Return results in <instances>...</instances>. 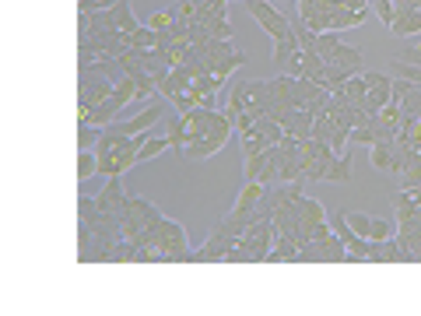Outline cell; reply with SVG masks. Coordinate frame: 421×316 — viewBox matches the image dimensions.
<instances>
[{
	"mask_svg": "<svg viewBox=\"0 0 421 316\" xmlns=\"http://www.w3.org/2000/svg\"><path fill=\"white\" fill-rule=\"evenodd\" d=\"M400 60H404V64H418V67H421V46H411Z\"/></svg>",
	"mask_w": 421,
	"mask_h": 316,
	"instance_id": "obj_37",
	"label": "cell"
},
{
	"mask_svg": "<svg viewBox=\"0 0 421 316\" xmlns=\"http://www.w3.org/2000/svg\"><path fill=\"white\" fill-rule=\"evenodd\" d=\"M225 263H257V260H253V253H250V249H246L243 242H236V246L229 249V256H225Z\"/></svg>",
	"mask_w": 421,
	"mask_h": 316,
	"instance_id": "obj_30",
	"label": "cell"
},
{
	"mask_svg": "<svg viewBox=\"0 0 421 316\" xmlns=\"http://www.w3.org/2000/svg\"><path fill=\"white\" fill-rule=\"evenodd\" d=\"M274 239H278V228H274V221L271 218H257L246 232H243V246L253 253V260L257 263H267V253L274 249Z\"/></svg>",
	"mask_w": 421,
	"mask_h": 316,
	"instance_id": "obj_2",
	"label": "cell"
},
{
	"mask_svg": "<svg viewBox=\"0 0 421 316\" xmlns=\"http://www.w3.org/2000/svg\"><path fill=\"white\" fill-rule=\"evenodd\" d=\"M253 130H257V116L239 113V116H236V134H239V137H246V134H253Z\"/></svg>",
	"mask_w": 421,
	"mask_h": 316,
	"instance_id": "obj_32",
	"label": "cell"
},
{
	"mask_svg": "<svg viewBox=\"0 0 421 316\" xmlns=\"http://www.w3.org/2000/svg\"><path fill=\"white\" fill-rule=\"evenodd\" d=\"M397 232V225L393 221H379V218H372V228H369V242H383V239H390Z\"/></svg>",
	"mask_w": 421,
	"mask_h": 316,
	"instance_id": "obj_25",
	"label": "cell"
},
{
	"mask_svg": "<svg viewBox=\"0 0 421 316\" xmlns=\"http://www.w3.org/2000/svg\"><path fill=\"white\" fill-rule=\"evenodd\" d=\"M127 190H123V179L120 176H109V183L102 186V193H95V200H99V211H116V214H123V207H127Z\"/></svg>",
	"mask_w": 421,
	"mask_h": 316,
	"instance_id": "obj_6",
	"label": "cell"
},
{
	"mask_svg": "<svg viewBox=\"0 0 421 316\" xmlns=\"http://www.w3.org/2000/svg\"><path fill=\"white\" fill-rule=\"evenodd\" d=\"M81 130H78V148H95L99 144V127H88V123H78Z\"/></svg>",
	"mask_w": 421,
	"mask_h": 316,
	"instance_id": "obj_29",
	"label": "cell"
},
{
	"mask_svg": "<svg viewBox=\"0 0 421 316\" xmlns=\"http://www.w3.org/2000/svg\"><path fill=\"white\" fill-rule=\"evenodd\" d=\"M169 148H172V144H169V134H165V137L151 134V137L144 141V148H141V155H137V158H141V162H151V158H158V155H162V151H169Z\"/></svg>",
	"mask_w": 421,
	"mask_h": 316,
	"instance_id": "obj_19",
	"label": "cell"
},
{
	"mask_svg": "<svg viewBox=\"0 0 421 316\" xmlns=\"http://www.w3.org/2000/svg\"><path fill=\"white\" fill-rule=\"evenodd\" d=\"M376 11H379L383 25L390 29V25H393V18H397V8H393V0H376Z\"/></svg>",
	"mask_w": 421,
	"mask_h": 316,
	"instance_id": "obj_34",
	"label": "cell"
},
{
	"mask_svg": "<svg viewBox=\"0 0 421 316\" xmlns=\"http://www.w3.org/2000/svg\"><path fill=\"white\" fill-rule=\"evenodd\" d=\"M158 120H162V106H144V113L127 116V120H116V130H120L123 137H137V134H148Z\"/></svg>",
	"mask_w": 421,
	"mask_h": 316,
	"instance_id": "obj_5",
	"label": "cell"
},
{
	"mask_svg": "<svg viewBox=\"0 0 421 316\" xmlns=\"http://www.w3.org/2000/svg\"><path fill=\"white\" fill-rule=\"evenodd\" d=\"M130 50H158V32L141 25L134 36H130Z\"/></svg>",
	"mask_w": 421,
	"mask_h": 316,
	"instance_id": "obj_20",
	"label": "cell"
},
{
	"mask_svg": "<svg viewBox=\"0 0 421 316\" xmlns=\"http://www.w3.org/2000/svg\"><path fill=\"white\" fill-rule=\"evenodd\" d=\"M397 71H400V78H404V81H411V85H421V67H418V64H400Z\"/></svg>",
	"mask_w": 421,
	"mask_h": 316,
	"instance_id": "obj_35",
	"label": "cell"
},
{
	"mask_svg": "<svg viewBox=\"0 0 421 316\" xmlns=\"http://www.w3.org/2000/svg\"><path fill=\"white\" fill-rule=\"evenodd\" d=\"M218 4H225V0H193L197 11H200V8H218Z\"/></svg>",
	"mask_w": 421,
	"mask_h": 316,
	"instance_id": "obj_39",
	"label": "cell"
},
{
	"mask_svg": "<svg viewBox=\"0 0 421 316\" xmlns=\"http://www.w3.org/2000/svg\"><path fill=\"white\" fill-rule=\"evenodd\" d=\"M316 246H320V263H344L348 260V246H344L341 235H327Z\"/></svg>",
	"mask_w": 421,
	"mask_h": 316,
	"instance_id": "obj_11",
	"label": "cell"
},
{
	"mask_svg": "<svg viewBox=\"0 0 421 316\" xmlns=\"http://www.w3.org/2000/svg\"><path fill=\"white\" fill-rule=\"evenodd\" d=\"M243 64H246V57H243V53L236 50L232 57H225V60H222V64L215 67V74H218V78H229V74H232V71H239Z\"/></svg>",
	"mask_w": 421,
	"mask_h": 316,
	"instance_id": "obj_27",
	"label": "cell"
},
{
	"mask_svg": "<svg viewBox=\"0 0 421 316\" xmlns=\"http://www.w3.org/2000/svg\"><path fill=\"white\" fill-rule=\"evenodd\" d=\"M113 11H116V29H120V32L134 36V32L141 29V22H137V18H134V11H130V0H116Z\"/></svg>",
	"mask_w": 421,
	"mask_h": 316,
	"instance_id": "obj_13",
	"label": "cell"
},
{
	"mask_svg": "<svg viewBox=\"0 0 421 316\" xmlns=\"http://www.w3.org/2000/svg\"><path fill=\"white\" fill-rule=\"evenodd\" d=\"M344 218H348V225H351L362 239H369V228H372V218H369V214H362V211H344Z\"/></svg>",
	"mask_w": 421,
	"mask_h": 316,
	"instance_id": "obj_24",
	"label": "cell"
},
{
	"mask_svg": "<svg viewBox=\"0 0 421 316\" xmlns=\"http://www.w3.org/2000/svg\"><path fill=\"white\" fill-rule=\"evenodd\" d=\"M225 141H229V137H222V134H207V137L186 144V148H183V158H190V162H204V158H210V155H218V151L225 148Z\"/></svg>",
	"mask_w": 421,
	"mask_h": 316,
	"instance_id": "obj_8",
	"label": "cell"
},
{
	"mask_svg": "<svg viewBox=\"0 0 421 316\" xmlns=\"http://www.w3.org/2000/svg\"><path fill=\"white\" fill-rule=\"evenodd\" d=\"M369 263H407V253L400 249L397 235H390L383 242H369Z\"/></svg>",
	"mask_w": 421,
	"mask_h": 316,
	"instance_id": "obj_7",
	"label": "cell"
},
{
	"mask_svg": "<svg viewBox=\"0 0 421 316\" xmlns=\"http://www.w3.org/2000/svg\"><path fill=\"white\" fill-rule=\"evenodd\" d=\"M323 179H327V183H348V179H351V158H348V155H334Z\"/></svg>",
	"mask_w": 421,
	"mask_h": 316,
	"instance_id": "obj_14",
	"label": "cell"
},
{
	"mask_svg": "<svg viewBox=\"0 0 421 316\" xmlns=\"http://www.w3.org/2000/svg\"><path fill=\"white\" fill-rule=\"evenodd\" d=\"M278 158H281V148H278V144H271L267 151H260V155H250V158H246L243 176H246L250 183L274 186V183H278Z\"/></svg>",
	"mask_w": 421,
	"mask_h": 316,
	"instance_id": "obj_3",
	"label": "cell"
},
{
	"mask_svg": "<svg viewBox=\"0 0 421 316\" xmlns=\"http://www.w3.org/2000/svg\"><path fill=\"white\" fill-rule=\"evenodd\" d=\"M365 15H369V11H351V8H337V11H330V32L358 29V25H365Z\"/></svg>",
	"mask_w": 421,
	"mask_h": 316,
	"instance_id": "obj_10",
	"label": "cell"
},
{
	"mask_svg": "<svg viewBox=\"0 0 421 316\" xmlns=\"http://www.w3.org/2000/svg\"><path fill=\"white\" fill-rule=\"evenodd\" d=\"M172 22H176V8H172V11H155L144 25L155 29V32H162V29H172Z\"/></svg>",
	"mask_w": 421,
	"mask_h": 316,
	"instance_id": "obj_26",
	"label": "cell"
},
{
	"mask_svg": "<svg viewBox=\"0 0 421 316\" xmlns=\"http://www.w3.org/2000/svg\"><path fill=\"white\" fill-rule=\"evenodd\" d=\"M267 148H271V141H267V134H260V130H253V134L243 137V158L260 155V151H267Z\"/></svg>",
	"mask_w": 421,
	"mask_h": 316,
	"instance_id": "obj_21",
	"label": "cell"
},
{
	"mask_svg": "<svg viewBox=\"0 0 421 316\" xmlns=\"http://www.w3.org/2000/svg\"><path fill=\"white\" fill-rule=\"evenodd\" d=\"M267 193V186L264 183H250L246 179V186L239 190V197H236V204H232V211H257V204H260V197Z\"/></svg>",
	"mask_w": 421,
	"mask_h": 316,
	"instance_id": "obj_12",
	"label": "cell"
},
{
	"mask_svg": "<svg viewBox=\"0 0 421 316\" xmlns=\"http://www.w3.org/2000/svg\"><path fill=\"white\" fill-rule=\"evenodd\" d=\"M169 144L183 155V148H186V123H183V116H176V123H172V130H169Z\"/></svg>",
	"mask_w": 421,
	"mask_h": 316,
	"instance_id": "obj_28",
	"label": "cell"
},
{
	"mask_svg": "<svg viewBox=\"0 0 421 316\" xmlns=\"http://www.w3.org/2000/svg\"><path fill=\"white\" fill-rule=\"evenodd\" d=\"M341 8H351V11H369V0H341Z\"/></svg>",
	"mask_w": 421,
	"mask_h": 316,
	"instance_id": "obj_38",
	"label": "cell"
},
{
	"mask_svg": "<svg viewBox=\"0 0 421 316\" xmlns=\"http://www.w3.org/2000/svg\"><path fill=\"white\" fill-rule=\"evenodd\" d=\"M320 221H327V207L316 197L302 193V225H320Z\"/></svg>",
	"mask_w": 421,
	"mask_h": 316,
	"instance_id": "obj_16",
	"label": "cell"
},
{
	"mask_svg": "<svg viewBox=\"0 0 421 316\" xmlns=\"http://www.w3.org/2000/svg\"><path fill=\"white\" fill-rule=\"evenodd\" d=\"M78 218H81L85 225H95V221H99V200L81 193V197H78Z\"/></svg>",
	"mask_w": 421,
	"mask_h": 316,
	"instance_id": "obj_23",
	"label": "cell"
},
{
	"mask_svg": "<svg viewBox=\"0 0 421 316\" xmlns=\"http://www.w3.org/2000/svg\"><path fill=\"white\" fill-rule=\"evenodd\" d=\"M246 11L253 15V22L274 39V43H281V39H288V32H292V22L271 4V0H246Z\"/></svg>",
	"mask_w": 421,
	"mask_h": 316,
	"instance_id": "obj_1",
	"label": "cell"
},
{
	"mask_svg": "<svg viewBox=\"0 0 421 316\" xmlns=\"http://www.w3.org/2000/svg\"><path fill=\"white\" fill-rule=\"evenodd\" d=\"M362 81H365L369 88H376V85H390L393 78H386V74H379V71H362Z\"/></svg>",
	"mask_w": 421,
	"mask_h": 316,
	"instance_id": "obj_36",
	"label": "cell"
},
{
	"mask_svg": "<svg viewBox=\"0 0 421 316\" xmlns=\"http://www.w3.org/2000/svg\"><path fill=\"white\" fill-rule=\"evenodd\" d=\"M99 172H106V176H120V162H116V155H113V151L99 155Z\"/></svg>",
	"mask_w": 421,
	"mask_h": 316,
	"instance_id": "obj_33",
	"label": "cell"
},
{
	"mask_svg": "<svg viewBox=\"0 0 421 316\" xmlns=\"http://www.w3.org/2000/svg\"><path fill=\"white\" fill-rule=\"evenodd\" d=\"M215 39H232L236 32H232V22L229 18H218V22H210V29H207Z\"/></svg>",
	"mask_w": 421,
	"mask_h": 316,
	"instance_id": "obj_31",
	"label": "cell"
},
{
	"mask_svg": "<svg viewBox=\"0 0 421 316\" xmlns=\"http://www.w3.org/2000/svg\"><path fill=\"white\" fill-rule=\"evenodd\" d=\"M397 144V141H393ZM393 144H372L369 148V158H372V165L379 169V172H390L393 169Z\"/></svg>",
	"mask_w": 421,
	"mask_h": 316,
	"instance_id": "obj_18",
	"label": "cell"
},
{
	"mask_svg": "<svg viewBox=\"0 0 421 316\" xmlns=\"http://www.w3.org/2000/svg\"><path fill=\"white\" fill-rule=\"evenodd\" d=\"M330 148H334V155H344V148L351 144V127H344V123H334V130H330V141H327Z\"/></svg>",
	"mask_w": 421,
	"mask_h": 316,
	"instance_id": "obj_22",
	"label": "cell"
},
{
	"mask_svg": "<svg viewBox=\"0 0 421 316\" xmlns=\"http://www.w3.org/2000/svg\"><path fill=\"white\" fill-rule=\"evenodd\" d=\"M158 249L165 253V260H169V263H179V253H186V249H190L186 228H183L179 221L165 218V221H162V228H158Z\"/></svg>",
	"mask_w": 421,
	"mask_h": 316,
	"instance_id": "obj_4",
	"label": "cell"
},
{
	"mask_svg": "<svg viewBox=\"0 0 421 316\" xmlns=\"http://www.w3.org/2000/svg\"><path fill=\"white\" fill-rule=\"evenodd\" d=\"M390 32L393 36H421V8H397Z\"/></svg>",
	"mask_w": 421,
	"mask_h": 316,
	"instance_id": "obj_9",
	"label": "cell"
},
{
	"mask_svg": "<svg viewBox=\"0 0 421 316\" xmlns=\"http://www.w3.org/2000/svg\"><path fill=\"white\" fill-rule=\"evenodd\" d=\"M390 99H393V81H390V85H376V88H369V95H365V109L379 113Z\"/></svg>",
	"mask_w": 421,
	"mask_h": 316,
	"instance_id": "obj_17",
	"label": "cell"
},
{
	"mask_svg": "<svg viewBox=\"0 0 421 316\" xmlns=\"http://www.w3.org/2000/svg\"><path fill=\"white\" fill-rule=\"evenodd\" d=\"M95 172H99V155H95V148H81V155H78V183L92 179Z\"/></svg>",
	"mask_w": 421,
	"mask_h": 316,
	"instance_id": "obj_15",
	"label": "cell"
}]
</instances>
